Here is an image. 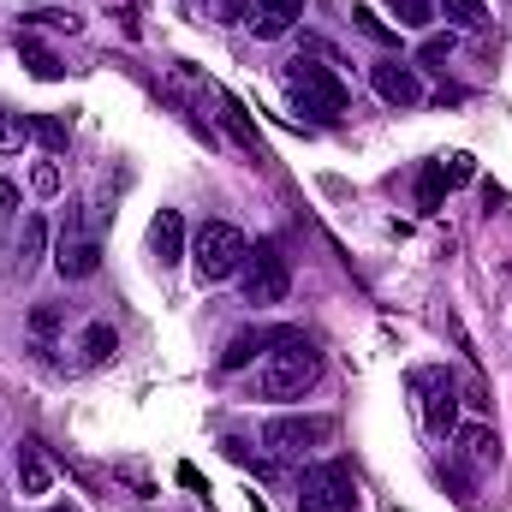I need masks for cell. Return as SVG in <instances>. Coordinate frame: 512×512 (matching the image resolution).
Returning <instances> with one entry per match:
<instances>
[{
  "label": "cell",
  "instance_id": "4dcf8cb0",
  "mask_svg": "<svg viewBox=\"0 0 512 512\" xmlns=\"http://www.w3.org/2000/svg\"><path fill=\"white\" fill-rule=\"evenodd\" d=\"M251 512H268V507H262V501H251Z\"/></svg>",
  "mask_w": 512,
  "mask_h": 512
},
{
  "label": "cell",
  "instance_id": "6da1fadb",
  "mask_svg": "<svg viewBox=\"0 0 512 512\" xmlns=\"http://www.w3.org/2000/svg\"><path fill=\"white\" fill-rule=\"evenodd\" d=\"M316 382H322V352H316V340L280 328L274 346H268L262 364H256V393H262V399H304Z\"/></svg>",
  "mask_w": 512,
  "mask_h": 512
},
{
  "label": "cell",
  "instance_id": "52a82bcc",
  "mask_svg": "<svg viewBox=\"0 0 512 512\" xmlns=\"http://www.w3.org/2000/svg\"><path fill=\"white\" fill-rule=\"evenodd\" d=\"M453 483H459V501H471V477L465 471H495V459H501V435L489 429V423H459L453 429Z\"/></svg>",
  "mask_w": 512,
  "mask_h": 512
},
{
  "label": "cell",
  "instance_id": "30bf717a",
  "mask_svg": "<svg viewBox=\"0 0 512 512\" xmlns=\"http://www.w3.org/2000/svg\"><path fill=\"white\" fill-rule=\"evenodd\" d=\"M370 84H376V96H382L387 108H417V102H423V78H417V66L376 60V66H370Z\"/></svg>",
  "mask_w": 512,
  "mask_h": 512
},
{
  "label": "cell",
  "instance_id": "5b68a950",
  "mask_svg": "<svg viewBox=\"0 0 512 512\" xmlns=\"http://www.w3.org/2000/svg\"><path fill=\"white\" fill-rule=\"evenodd\" d=\"M245 233L233 227V221H209L203 233H197V274H203V286H215V280H233L239 268H245Z\"/></svg>",
  "mask_w": 512,
  "mask_h": 512
},
{
  "label": "cell",
  "instance_id": "9c48e42d",
  "mask_svg": "<svg viewBox=\"0 0 512 512\" xmlns=\"http://www.w3.org/2000/svg\"><path fill=\"white\" fill-rule=\"evenodd\" d=\"M54 268H60L66 280H90V274L102 268V239L84 233V227H66L60 245H54Z\"/></svg>",
  "mask_w": 512,
  "mask_h": 512
},
{
  "label": "cell",
  "instance_id": "1f68e13d",
  "mask_svg": "<svg viewBox=\"0 0 512 512\" xmlns=\"http://www.w3.org/2000/svg\"><path fill=\"white\" fill-rule=\"evenodd\" d=\"M48 512H72V507H48Z\"/></svg>",
  "mask_w": 512,
  "mask_h": 512
},
{
  "label": "cell",
  "instance_id": "3957f363",
  "mask_svg": "<svg viewBox=\"0 0 512 512\" xmlns=\"http://www.w3.org/2000/svg\"><path fill=\"white\" fill-rule=\"evenodd\" d=\"M239 286H245V304H256V310L286 304V292H292V262H286V251L274 239H256L251 251H245Z\"/></svg>",
  "mask_w": 512,
  "mask_h": 512
},
{
  "label": "cell",
  "instance_id": "8992f818",
  "mask_svg": "<svg viewBox=\"0 0 512 512\" xmlns=\"http://www.w3.org/2000/svg\"><path fill=\"white\" fill-rule=\"evenodd\" d=\"M328 441H334V423L328 417H274V423H262L268 459H310Z\"/></svg>",
  "mask_w": 512,
  "mask_h": 512
},
{
  "label": "cell",
  "instance_id": "7402d4cb",
  "mask_svg": "<svg viewBox=\"0 0 512 512\" xmlns=\"http://www.w3.org/2000/svg\"><path fill=\"white\" fill-rule=\"evenodd\" d=\"M352 24H358V30H364V36H376V42H399V30H393V24H387V18H376V12H370V6H352Z\"/></svg>",
  "mask_w": 512,
  "mask_h": 512
},
{
  "label": "cell",
  "instance_id": "8fae6325",
  "mask_svg": "<svg viewBox=\"0 0 512 512\" xmlns=\"http://www.w3.org/2000/svg\"><path fill=\"white\" fill-rule=\"evenodd\" d=\"M304 6H310V0H251V18H245V24H251L262 42H274V36H286V30L304 18Z\"/></svg>",
  "mask_w": 512,
  "mask_h": 512
},
{
  "label": "cell",
  "instance_id": "ffe728a7",
  "mask_svg": "<svg viewBox=\"0 0 512 512\" xmlns=\"http://www.w3.org/2000/svg\"><path fill=\"white\" fill-rule=\"evenodd\" d=\"M18 54H24V66H30L36 78H60V72H66V66H60L42 42H30V36H18Z\"/></svg>",
  "mask_w": 512,
  "mask_h": 512
},
{
  "label": "cell",
  "instance_id": "44dd1931",
  "mask_svg": "<svg viewBox=\"0 0 512 512\" xmlns=\"http://www.w3.org/2000/svg\"><path fill=\"white\" fill-rule=\"evenodd\" d=\"M441 197H447V173H441V161H429L417 179V209H441Z\"/></svg>",
  "mask_w": 512,
  "mask_h": 512
},
{
  "label": "cell",
  "instance_id": "d6986e66",
  "mask_svg": "<svg viewBox=\"0 0 512 512\" xmlns=\"http://www.w3.org/2000/svg\"><path fill=\"white\" fill-rule=\"evenodd\" d=\"M387 12H393L405 30H429V24H435V0H387Z\"/></svg>",
  "mask_w": 512,
  "mask_h": 512
},
{
  "label": "cell",
  "instance_id": "603a6c76",
  "mask_svg": "<svg viewBox=\"0 0 512 512\" xmlns=\"http://www.w3.org/2000/svg\"><path fill=\"white\" fill-rule=\"evenodd\" d=\"M24 143H30V126L18 114H0V155H18Z\"/></svg>",
  "mask_w": 512,
  "mask_h": 512
},
{
  "label": "cell",
  "instance_id": "ac0fdd59",
  "mask_svg": "<svg viewBox=\"0 0 512 512\" xmlns=\"http://www.w3.org/2000/svg\"><path fill=\"white\" fill-rule=\"evenodd\" d=\"M435 12H447V24H459V30H483L489 24L483 0H435Z\"/></svg>",
  "mask_w": 512,
  "mask_h": 512
},
{
  "label": "cell",
  "instance_id": "484cf974",
  "mask_svg": "<svg viewBox=\"0 0 512 512\" xmlns=\"http://www.w3.org/2000/svg\"><path fill=\"white\" fill-rule=\"evenodd\" d=\"M441 173H447V185H465L477 167H471V155H441Z\"/></svg>",
  "mask_w": 512,
  "mask_h": 512
},
{
  "label": "cell",
  "instance_id": "4fadbf2b",
  "mask_svg": "<svg viewBox=\"0 0 512 512\" xmlns=\"http://www.w3.org/2000/svg\"><path fill=\"white\" fill-rule=\"evenodd\" d=\"M149 251H155L161 268H173V262L185 256V215H179V209H161V215L149 221Z\"/></svg>",
  "mask_w": 512,
  "mask_h": 512
},
{
  "label": "cell",
  "instance_id": "9a60e30c",
  "mask_svg": "<svg viewBox=\"0 0 512 512\" xmlns=\"http://www.w3.org/2000/svg\"><path fill=\"white\" fill-rule=\"evenodd\" d=\"M274 334H280V328H274ZM274 334H233V340H227V352H221V370H245L256 352H268V346H274Z\"/></svg>",
  "mask_w": 512,
  "mask_h": 512
},
{
  "label": "cell",
  "instance_id": "e0dca14e",
  "mask_svg": "<svg viewBox=\"0 0 512 512\" xmlns=\"http://www.w3.org/2000/svg\"><path fill=\"white\" fill-rule=\"evenodd\" d=\"M24 126H30V137H36L48 155H66V143H72L66 120H54V114H36V120H24Z\"/></svg>",
  "mask_w": 512,
  "mask_h": 512
},
{
  "label": "cell",
  "instance_id": "7c38bea8",
  "mask_svg": "<svg viewBox=\"0 0 512 512\" xmlns=\"http://www.w3.org/2000/svg\"><path fill=\"white\" fill-rule=\"evenodd\" d=\"M12 471H18V495H48V489H54V465H48L42 441H18Z\"/></svg>",
  "mask_w": 512,
  "mask_h": 512
},
{
  "label": "cell",
  "instance_id": "4316f807",
  "mask_svg": "<svg viewBox=\"0 0 512 512\" xmlns=\"http://www.w3.org/2000/svg\"><path fill=\"white\" fill-rule=\"evenodd\" d=\"M30 185H36L42 197H54V191H60V167H54V161H42V167L30 173Z\"/></svg>",
  "mask_w": 512,
  "mask_h": 512
},
{
  "label": "cell",
  "instance_id": "f1b7e54d",
  "mask_svg": "<svg viewBox=\"0 0 512 512\" xmlns=\"http://www.w3.org/2000/svg\"><path fill=\"white\" fill-rule=\"evenodd\" d=\"M12 215H18V185L0 179V221H12Z\"/></svg>",
  "mask_w": 512,
  "mask_h": 512
},
{
  "label": "cell",
  "instance_id": "cb8c5ba5",
  "mask_svg": "<svg viewBox=\"0 0 512 512\" xmlns=\"http://www.w3.org/2000/svg\"><path fill=\"white\" fill-rule=\"evenodd\" d=\"M215 102H221V120H227V126L239 131V143H245V149H256V131L245 126V108H239L233 96H221V90H215Z\"/></svg>",
  "mask_w": 512,
  "mask_h": 512
},
{
  "label": "cell",
  "instance_id": "277c9868",
  "mask_svg": "<svg viewBox=\"0 0 512 512\" xmlns=\"http://www.w3.org/2000/svg\"><path fill=\"white\" fill-rule=\"evenodd\" d=\"M286 90H292V102L304 108V114H316V120H340L346 114V84H340V72H328V66H316V60H292L286 66Z\"/></svg>",
  "mask_w": 512,
  "mask_h": 512
},
{
  "label": "cell",
  "instance_id": "83f0119b",
  "mask_svg": "<svg viewBox=\"0 0 512 512\" xmlns=\"http://www.w3.org/2000/svg\"><path fill=\"white\" fill-rule=\"evenodd\" d=\"M417 54L435 66V60H447V54H453V36H423V48H417Z\"/></svg>",
  "mask_w": 512,
  "mask_h": 512
},
{
  "label": "cell",
  "instance_id": "2e32d148",
  "mask_svg": "<svg viewBox=\"0 0 512 512\" xmlns=\"http://www.w3.org/2000/svg\"><path fill=\"white\" fill-rule=\"evenodd\" d=\"M78 352H84V364H108V358L120 352V334H114V322H90Z\"/></svg>",
  "mask_w": 512,
  "mask_h": 512
},
{
  "label": "cell",
  "instance_id": "d4e9b609",
  "mask_svg": "<svg viewBox=\"0 0 512 512\" xmlns=\"http://www.w3.org/2000/svg\"><path fill=\"white\" fill-rule=\"evenodd\" d=\"M54 328H60V304H36V310H30V334H36V340H48Z\"/></svg>",
  "mask_w": 512,
  "mask_h": 512
},
{
  "label": "cell",
  "instance_id": "ba28073f",
  "mask_svg": "<svg viewBox=\"0 0 512 512\" xmlns=\"http://www.w3.org/2000/svg\"><path fill=\"white\" fill-rule=\"evenodd\" d=\"M411 387L423 393V429L447 441V435L459 429V382H453L447 370H417Z\"/></svg>",
  "mask_w": 512,
  "mask_h": 512
},
{
  "label": "cell",
  "instance_id": "f546056e",
  "mask_svg": "<svg viewBox=\"0 0 512 512\" xmlns=\"http://www.w3.org/2000/svg\"><path fill=\"white\" fill-rule=\"evenodd\" d=\"M227 6V18H251V0H221Z\"/></svg>",
  "mask_w": 512,
  "mask_h": 512
},
{
  "label": "cell",
  "instance_id": "7a4b0ae2",
  "mask_svg": "<svg viewBox=\"0 0 512 512\" xmlns=\"http://www.w3.org/2000/svg\"><path fill=\"white\" fill-rule=\"evenodd\" d=\"M298 512H358V477L346 459H316L298 471Z\"/></svg>",
  "mask_w": 512,
  "mask_h": 512
},
{
  "label": "cell",
  "instance_id": "5bb4252c",
  "mask_svg": "<svg viewBox=\"0 0 512 512\" xmlns=\"http://www.w3.org/2000/svg\"><path fill=\"white\" fill-rule=\"evenodd\" d=\"M42 251H48V227H42V215H24L18 221V274H30L36 262H42Z\"/></svg>",
  "mask_w": 512,
  "mask_h": 512
}]
</instances>
